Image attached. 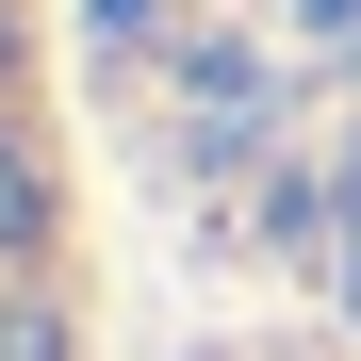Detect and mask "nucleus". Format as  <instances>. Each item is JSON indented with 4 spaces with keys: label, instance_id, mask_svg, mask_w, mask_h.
<instances>
[{
    "label": "nucleus",
    "instance_id": "obj_1",
    "mask_svg": "<svg viewBox=\"0 0 361 361\" xmlns=\"http://www.w3.org/2000/svg\"><path fill=\"white\" fill-rule=\"evenodd\" d=\"M33 49H17V0H0V361H66V312H49V214H66V180L33 148Z\"/></svg>",
    "mask_w": 361,
    "mask_h": 361
}]
</instances>
